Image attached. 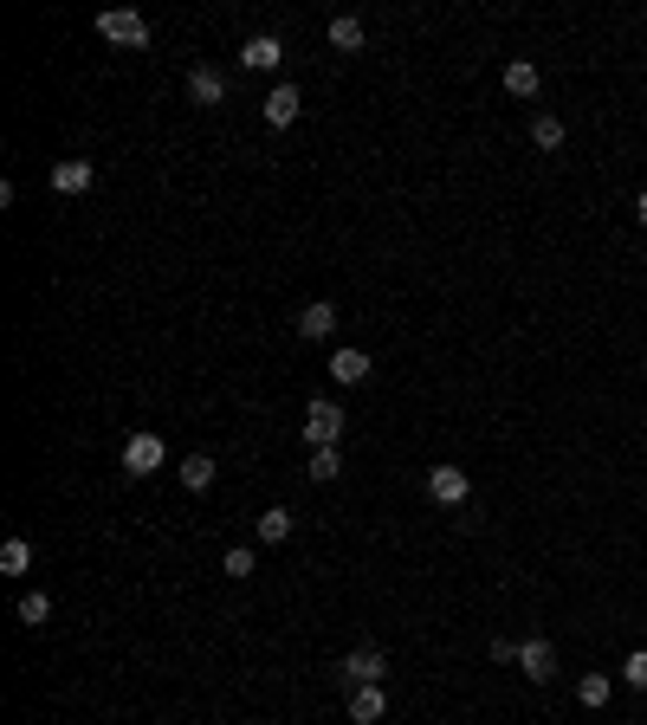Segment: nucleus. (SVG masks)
<instances>
[{"mask_svg":"<svg viewBox=\"0 0 647 725\" xmlns=\"http://www.w3.org/2000/svg\"><path fill=\"white\" fill-rule=\"evenodd\" d=\"M162 460H169L162 434H130V441H123V473H130V480H149V473H162Z\"/></svg>","mask_w":647,"mask_h":725,"instance_id":"nucleus-1","label":"nucleus"},{"mask_svg":"<svg viewBox=\"0 0 647 725\" xmlns=\"http://www.w3.org/2000/svg\"><path fill=\"white\" fill-rule=\"evenodd\" d=\"M98 33L110 39V46H149V20H143V13H130V7L98 13Z\"/></svg>","mask_w":647,"mask_h":725,"instance_id":"nucleus-2","label":"nucleus"},{"mask_svg":"<svg viewBox=\"0 0 647 725\" xmlns=\"http://www.w3.org/2000/svg\"><path fill=\"white\" fill-rule=\"evenodd\" d=\"M428 492H434V505L460 512V505L473 499V480H466V467H428Z\"/></svg>","mask_w":647,"mask_h":725,"instance_id":"nucleus-3","label":"nucleus"},{"mask_svg":"<svg viewBox=\"0 0 647 725\" xmlns=\"http://www.w3.org/2000/svg\"><path fill=\"white\" fill-rule=\"evenodd\" d=\"M305 441L311 447H337L343 441V408L337 402H311L305 408Z\"/></svg>","mask_w":647,"mask_h":725,"instance_id":"nucleus-4","label":"nucleus"},{"mask_svg":"<svg viewBox=\"0 0 647 725\" xmlns=\"http://www.w3.org/2000/svg\"><path fill=\"white\" fill-rule=\"evenodd\" d=\"M343 687H376L382 674H389V661H382V648H356V654H343Z\"/></svg>","mask_w":647,"mask_h":725,"instance_id":"nucleus-5","label":"nucleus"},{"mask_svg":"<svg viewBox=\"0 0 647 725\" xmlns=\"http://www.w3.org/2000/svg\"><path fill=\"white\" fill-rule=\"evenodd\" d=\"M240 65H246V72H279V65H285V46L272 33H253L240 46Z\"/></svg>","mask_w":647,"mask_h":725,"instance_id":"nucleus-6","label":"nucleus"},{"mask_svg":"<svg viewBox=\"0 0 647 725\" xmlns=\"http://www.w3.org/2000/svg\"><path fill=\"white\" fill-rule=\"evenodd\" d=\"M518 667H525V680H550V674H557V648H550L544 635L518 641Z\"/></svg>","mask_w":647,"mask_h":725,"instance_id":"nucleus-7","label":"nucleus"},{"mask_svg":"<svg viewBox=\"0 0 647 725\" xmlns=\"http://www.w3.org/2000/svg\"><path fill=\"white\" fill-rule=\"evenodd\" d=\"M188 98H195V104H208V111H214V104L227 98V78H220L214 65H195V72H188Z\"/></svg>","mask_w":647,"mask_h":725,"instance_id":"nucleus-8","label":"nucleus"},{"mask_svg":"<svg viewBox=\"0 0 647 725\" xmlns=\"http://www.w3.org/2000/svg\"><path fill=\"white\" fill-rule=\"evenodd\" d=\"M266 123H272V130L298 123V85H272L266 91Z\"/></svg>","mask_w":647,"mask_h":725,"instance_id":"nucleus-9","label":"nucleus"},{"mask_svg":"<svg viewBox=\"0 0 647 725\" xmlns=\"http://www.w3.org/2000/svg\"><path fill=\"white\" fill-rule=\"evenodd\" d=\"M382 713H389L382 687H350V725H376Z\"/></svg>","mask_w":647,"mask_h":725,"instance_id":"nucleus-10","label":"nucleus"},{"mask_svg":"<svg viewBox=\"0 0 647 725\" xmlns=\"http://www.w3.org/2000/svg\"><path fill=\"white\" fill-rule=\"evenodd\" d=\"M52 188H59V195H85V188H91V162L85 156H65L59 169H52Z\"/></svg>","mask_w":647,"mask_h":725,"instance_id":"nucleus-11","label":"nucleus"},{"mask_svg":"<svg viewBox=\"0 0 647 725\" xmlns=\"http://www.w3.org/2000/svg\"><path fill=\"white\" fill-rule=\"evenodd\" d=\"M330 331H337V305H330V298L298 311V337H330Z\"/></svg>","mask_w":647,"mask_h":725,"instance_id":"nucleus-12","label":"nucleus"},{"mask_svg":"<svg viewBox=\"0 0 647 725\" xmlns=\"http://www.w3.org/2000/svg\"><path fill=\"white\" fill-rule=\"evenodd\" d=\"M505 91H512V98H538V65L512 59V65H505Z\"/></svg>","mask_w":647,"mask_h":725,"instance_id":"nucleus-13","label":"nucleus"},{"mask_svg":"<svg viewBox=\"0 0 647 725\" xmlns=\"http://www.w3.org/2000/svg\"><path fill=\"white\" fill-rule=\"evenodd\" d=\"M330 46L337 52H363V20H356V13H337V20H330Z\"/></svg>","mask_w":647,"mask_h":725,"instance_id":"nucleus-14","label":"nucleus"},{"mask_svg":"<svg viewBox=\"0 0 647 725\" xmlns=\"http://www.w3.org/2000/svg\"><path fill=\"white\" fill-rule=\"evenodd\" d=\"M292 525H298V518L285 512V505H266V512H259V538H266V544H285V538H292Z\"/></svg>","mask_w":647,"mask_h":725,"instance_id":"nucleus-15","label":"nucleus"},{"mask_svg":"<svg viewBox=\"0 0 647 725\" xmlns=\"http://www.w3.org/2000/svg\"><path fill=\"white\" fill-rule=\"evenodd\" d=\"M175 473H182V486H188V492H208V486H214V460H208V454H188Z\"/></svg>","mask_w":647,"mask_h":725,"instance_id":"nucleus-16","label":"nucleus"},{"mask_svg":"<svg viewBox=\"0 0 647 725\" xmlns=\"http://www.w3.org/2000/svg\"><path fill=\"white\" fill-rule=\"evenodd\" d=\"M330 376H337V382H363L369 376V357H363V350H337V357H330Z\"/></svg>","mask_w":647,"mask_h":725,"instance_id":"nucleus-17","label":"nucleus"},{"mask_svg":"<svg viewBox=\"0 0 647 725\" xmlns=\"http://www.w3.org/2000/svg\"><path fill=\"white\" fill-rule=\"evenodd\" d=\"M531 143H538V149H563V117L538 111V117H531Z\"/></svg>","mask_w":647,"mask_h":725,"instance_id":"nucleus-18","label":"nucleus"},{"mask_svg":"<svg viewBox=\"0 0 647 725\" xmlns=\"http://www.w3.org/2000/svg\"><path fill=\"white\" fill-rule=\"evenodd\" d=\"M220 570H227V577H233V583H246V577H253V570H259V557H253V551H246V544H233V551H227V557H220Z\"/></svg>","mask_w":647,"mask_h":725,"instance_id":"nucleus-19","label":"nucleus"},{"mask_svg":"<svg viewBox=\"0 0 647 725\" xmlns=\"http://www.w3.org/2000/svg\"><path fill=\"white\" fill-rule=\"evenodd\" d=\"M311 480H337V473H343V454H337V447H311Z\"/></svg>","mask_w":647,"mask_h":725,"instance_id":"nucleus-20","label":"nucleus"},{"mask_svg":"<svg viewBox=\"0 0 647 725\" xmlns=\"http://www.w3.org/2000/svg\"><path fill=\"white\" fill-rule=\"evenodd\" d=\"M26 564H33V551H26L20 538H7V544H0V570H7V577H26Z\"/></svg>","mask_w":647,"mask_h":725,"instance_id":"nucleus-21","label":"nucleus"},{"mask_svg":"<svg viewBox=\"0 0 647 725\" xmlns=\"http://www.w3.org/2000/svg\"><path fill=\"white\" fill-rule=\"evenodd\" d=\"M576 700L583 706H609V674H583L576 680Z\"/></svg>","mask_w":647,"mask_h":725,"instance_id":"nucleus-22","label":"nucleus"},{"mask_svg":"<svg viewBox=\"0 0 647 725\" xmlns=\"http://www.w3.org/2000/svg\"><path fill=\"white\" fill-rule=\"evenodd\" d=\"M46 615H52V596H46V590L20 596V622H26V628H39V622H46Z\"/></svg>","mask_w":647,"mask_h":725,"instance_id":"nucleus-23","label":"nucleus"},{"mask_svg":"<svg viewBox=\"0 0 647 725\" xmlns=\"http://www.w3.org/2000/svg\"><path fill=\"white\" fill-rule=\"evenodd\" d=\"M622 680H628V687H641V693H647V648H635V654H628Z\"/></svg>","mask_w":647,"mask_h":725,"instance_id":"nucleus-24","label":"nucleus"},{"mask_svg":"<svg viewBox=\"0 0 647 725\" xmlns=\"http://www.w3.org/2000/svg\"><path fill=\"white\" fill-rule=\"evenodd\" d=\"M492 661H505V667H518V641H505V635H499V641H492Z\"/></svg>","mask_w":647,"mask_h":725,"instance_id":"nucleus-25","label":"nucleus"},{"mask_svg":"<svg viewBox=\"0 0 647 725\" xmlns=\"http://www.w3.org/2000/svg\"><path fill=\"white\" fill-rule=\"evenodd\" d=\"M635 214H641V227H647V188H641V201H635Z\"/></svg>","mask_w":647,"mask_h":725,"instance_id":"nucleus-26","label":"nucleus"}]
</instances>
